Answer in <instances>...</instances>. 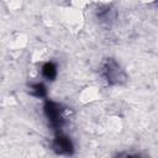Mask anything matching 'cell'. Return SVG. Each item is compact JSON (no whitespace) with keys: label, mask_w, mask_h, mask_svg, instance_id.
Segmentation results:
<instances>
[{"label":"cell","mask_w":158,"mask_h":158,"mask_svg":"<svg viewBox=\"0 0 158 158\" xmlns=\"http://www.w3.org/2000/svg\"><path fill=\"white\" fill-rule=\"evenodd\" d=\"M44 115L48 118L51 126L54 130H60V127L63 126V117H62V112H60V106L53 101H46L44 102Z\"/></svg>","instance_id":"cell-2"},{"label":"cell","mask_w":158,"mask_h":158,"mask_svg":"<svg viewBox=\"0 0 158 158\" xmlns=\"http://www.w3.org/2000/svg\"><path fill=\"white\" fill-rule=\"evenodd\" d=\"M53 149L59 153V154H72L73 153V144L70 142V139L62 135L60 132L57 133L56 138L53 139Z\"/></svg>","instance_id":"cell-3"},{"label":"cell","mask_w":158,"mask_h":158,"mask_svg":"<svg viewBox=\"0 0 158 158\" xmlns=\"http://www.w3.org/2000/svg\"><path fill=\"white\" fill-rule=\"evenodd\" d=\"M30 90H31V94L35 95V96H37V98H44L46 94H47L46 86H44L42 83H35V84H31Z\"/></svg>","instance_id":"cell-5"},{"label":"cell","mask_w":158,"mask_h":158,"mask_svg":"<svg viewBox=\"0 0 158 158\" xmlns=\"http://www.w3.org/2000/svg\"><path fill=\"white\" fill-rule=\"evenodd\" d=\"M101 75L104 79L111 84H121L126 80V74L120 67V64L114 59V58H107L101 65Z\"/></svg>","instance_id":"cell-1"},{"label":"cell","mask_w":158,"mask_h":158,"mask_svg":"<svg viewBox=\"0 0 158 158\" xmlns=\"http://www.w3.org/2000/svg\"><path fill=\"white\" fill-rule=\"evenodd\" d=\"M42 75L47 79V80H54V78L57 77V67L54 63L52 62H47L42 65Z\"/></svg>","instance_id":"cell-4"}]
</instances>
